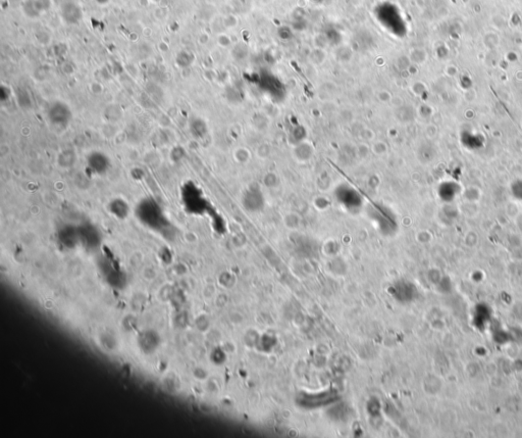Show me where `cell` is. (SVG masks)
I'll return each instance as SVG.
<instances>
[{"label": "cell", "instance_id": "obj_2", "mask_svg": "<svg viewBox=\"0 0 522 438\" xmlns=\"http://www.w3.org/2000/svg\"><path fill=\"white\" fill-rule=\"evenodd\" d=\"M137 211L141 220L148 225H152L154 222L158 224L161 221V209L152 199H145L142 200Z\"/></svg>", "mask_w": 522, "mask_h": 438}, {"label": "cell", "instance_id": "obj_6", "mask_svg": "<svg viewBox=\"0 0 522 438\" xmlns=\"http://www.w3.org/2000/svg\"><path fill=\"white\" fill-rule=\"evenodd\" d=\"M461 141L463 145L469 149H477L482 147L483 144V140L482 135L475 134L472 132H467V131L461 134Z\"/></svg>", "mask_w": 522, "mask_h": 438}, {"label": "cell", "instance_id": "obj_9", "mask_svg": "<svg viewBox=\"0 0 522 438\" xmlns=\"http://www.w3.org/2000/svg\"><path fill=\"white\" fill-rule=\"evenodd\" d=\"M192 61H193V56L190 52L182 51V52H180L179 54H177L176 62H177V64L180 65V67L186 68V67H188V65H190L192 63Z\"/></svg>", "mask_w": 522, "mask_h": 438}, {"label": "cell", "instance_id": "obj_7", "mask_svg": "<svg viewBox=\"0 0 522 438\" xmlns=\"http://www.w3.org/2000/svg\"><path fill=\"white\" fill-rule=\"evenodd\" d=\"M21 8H23L24 14L30 19H37L41 16L40 12L36 6L35 0H25V1L23 2V5H21Z\"/></svg>", "mask_w": 522, "mask_h": 438}, {"label": "cell", "instance_id": "obj_12", "mask_svg": "<svg viewBox=\"0 0 522 438\" xmlns=\"http://www.w3.org/2000/svg\"><path fill=\"white\" fill-rule=\"evenodd\" d=\"M63 159H72V160H74V161H75V153H74L73 151H69V150H66V151H63V152L61 153V155L59 156L58 161H60V160H63ZM69 166H71V162H69V160H65V161H64V163H63V165H62V167H69Z\"/></svg>", "mask_w": 522, "mask_h": 438}, {"label": "cell", "instance_id": "obj_14", "mask_svg": "<svg viewBox=\"0 0 522 438\" xmlns=\"http://www.w3.org/2000/svg\"><path fill=\"white\" fill-rule=\"evenodd\" d=\"M152 1H155V2H159V1H161V0H152Z\"/></svg>", "mask_w": 522, "mask_h": 438}, {"label": "cell", "instance_id": "obj_10", "mask_svg": "<svg viewBox=\"0 0 522 438\" xmlns=\"http://www.w3.org/2000/svg\"><path fill=\"white\" fill-rule=\"evenodd\" d=\"M510 189H511V193H512L515 199L522 200V180L521 179H517L511 183Z\"/></svg>", "mask_w": 522, "mask_h": 438}, {"label": "cell", "instance_id": "obj_8", "mask_svg": "<svg viewBox=\"0 0 522 438\" xmlns=\"http://www.w3.org/2000/svg\"><path fill=\"white\" fill-rule=\"evenodd\" d=\"M110 211L118 217H125L128 214V205L123 199H115L110 203Z\"/></svg>", "mask_w": 522, "mask_h": 438}, {"label": "cell", "instance_id": "obj_5", "mask_svg": "<svg viewBox=\"0 0 522 438\" xmlns=\"http://www.w3.org/2000/svg\"><path fill=\"white\" fill-rule=\"evenodd\" d=\"M439 195L442 199L446 201L453 200L460 192V185L454 181H445L439 186Z\"/></svg>", "mask_w": 522, "mask_h": 438}, {"label": "cell", "instance_id": "obj_11", "mask_svg": "<svg viewBox=\"0 0 522 438\" xmlns=\"http://www.w3.org/2000/svg\"><path fill=\"white\" fill-rule=\"evenodd\" d=\"M35 3H36V6L38 8V10L40 12V14H44L46 13L47 10L50 9L51 5H52V2L51 0H35Z\"/></svg>", "mask_w": 522, "mask_h": 438}, {"label": "cell", "instance_id": "obj_4", "mask_svg": "<svg viewBox=\"0 0 522 438\" xmlns=\"http://www.w3.org/2000/svg\"><path fill=\"white\" fill-rule=\"evenodd\" d=\"M60 14L62 20L69 25L79 24L83 19L82 8L74 1H66L61 5Z\"/></svg>", "mask_w": 522, "mask_h": 438}, {"label": "cell", "instance_id": "obj_3", "mask_svg": "<svg viewBox=\"0 0 522 438\" xmlns=\"http://www.w3.org/2000/svg\"><path fill=\"white\" fill-rule=\"evenodd\" d=\"M88 169L96 175H104L112 166L109 158L101 151H93L87 158Z\"/></svg>", "mask_w": 522, "mask_h": 438}, {"label": "cell", "instance_id": "obj_13", "mask_svg": "<svg viewBox=\"0 0 522 438\" xmlns=\"http://www.w3.org/2000/svg\"><path fill=\"white\" fill-rule=\"evenodd\" d=\"M96 1L99 3V4H106L109 0H96Z\"/></svg>", "mask_w": 522, "mask_h": 438}, {"label": "cell", "instance_id": "obj_1", "mask_svg": "<svg viewBox=\"0 0 522 438\" xmlns=\"http://www.w3.org/2000/svg\"><path fill=\"white\" fill-rule=\"evenodd\" d=\"M47 118L53 126L64 129L71 123L73 113L71 107L65 102L55 101L48 108Z\"/></svg>", "mask_w": 522, "mask_h": 438}]
</instances>
